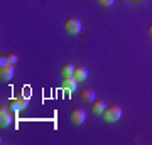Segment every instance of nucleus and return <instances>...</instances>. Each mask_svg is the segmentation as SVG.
<instances>
[{"instance_id": "obj_14", "label": "nucleus", "mask_w": 152, "mask_h": 145, "mask_svg": "<svg viewBox=\"0 0 152 145\" xmlns=\"http://www.w3.org/2000/svg\"><path fill=\"white\" fill-rule=\"evenodd\" d=\"M7 64H10V63H9V58H7V56H2V58H0V66H7Z\"/></svg>"}, {"instance_id": "obj_8", "label": "nucleus", "mask_w": 152, "mask_h": 145, "mask_svg": "<svg viewBox=\"0 0 152 145\" xmlns=\"http://www.w3.org/2000/svg\"><path fill=\"white\" fill-rule=\"evenodd\" d=\"M105 108H107V105H105V101H103V100H98V101L95 100V101H93V105H91L93 113H96V115H103Z\"/></svg>"}, {"instance_id": "obj_4", "label": "nucleus", "mask_w": 152, "mask_h": 145, "mask_svg": "<svg viewBox=\"0 0 152 145\" xmlns=\"http://www.w3.org/2000/svg\"><path fill=\"white\" fill-rule=\"evenodd\" d=\"M12 123V110L7 105H2L0 110V125L2 127H9Z\"/></svg>"}, {"instance_id": "obj_11", "label": "nucleus", "mask_w": 152, "mask_h": 145, "mask_svg": "<svg viewBox=\"0 0 152 145\" xmlns=\"http://www.w3.org/2000/svg\"><path fill=\"white\" fill-rule=\"evenodd\" d=\"M7 106L10 108L12 111H19V110H22V108H20V103H19V100H9Z\"/></svg>"}, {"instance_id": "obj_15", "label": "nucleus", "mask_w": 152, "mask_h": 145, "mask_svg": "<svg viewBox=\"0 0 152 145\" xmlns=\"http://www.w3.org/2000/svg\"><path fill=\"white\" fill-rule=\"evenodd\" d=\"M98 2H100L102 5H112V4H113L115 0H98Z\"/></svg>"}, {"instance_id": "obj_9", "label": "nucleus", "mask_w": 152, "mask_h": 145, "mask_svg": "<svg viewBox=\"0 0 152 145\" xmlns=\"http://www.w3.org/2000/svg\"><path fill=\"white\" fill-rule=\"evenodd\" d=\"M80 96H81L83 101H88V103H93V101H95V91H93L91 88H85Z\"/></svg>"}, {"instance_id": "obj_13", "label": "nucleus", "mask_w": 152, "mask_h": 145, "mask_svg": "<svg viewBox=\"0 0 152 145\" xmlns=\"http://www.w3.org/2000/svg\"><path fill=\"white\" fill-rule=\"evenodd\" d=\"M7 58H9V63H10V64H15L17 61H19V58H17V54H14V52L7 54Z\"/></svg>"}, {"instance_id": "obj_1", "label": "nucleus", "mask_w": 152, "mask_h": 145, "mask_svg": "<svg viewBox=\"0 0 152 145\" xmlns=\"http://www.w3.org/2000/svg\"><path fill=\"white\" fill-rule=\"evenodd\" d=\"M122 117V108L113 105V106H107L103 111V118L107 122H117V120Z\"/></svg>"}, {"instance_id": "obj_3", "label": "nucleus", "mask_w": 152, "mask_h": 145, "mask_svg": "<svg viewBox=\"0 0 152 145\" xmlns=\"http://www.w3.org/2000/svg\"><path fill=\"white\" fill-rule=\"evenodd\" d=\"M64 27L69 34H78L81 31V22L78 20L76 17H68L66 22H64Z\"/></svg>"}, {"instance_id": "obj_12", "label": "nucleus", "mask_w": 152, "mask_h": 145, "mask_svg": "<svg viewBox=\"0 0 152 145\" xmlns=\"http://www.w3.org/2000/svg\"><path fill=\"white\" fill-rule=\"evenodd\" d=\"M17 100H19V103H20L22 110H24V108H27V105H29V98L27 96H19Z\"/></svg>"}, {"instance_id": "obj_5", "label": "nucleus", "mask_w": 152, "mask_h": 145, "mask_svg": "<svg viewBox=\"0 0 152 145\" xmlns=\"http://www.w3.org/2000/svg\"><path fill=\"white\" fill-rule=\"evenodd\" d=\"M14 76V64H7V66H0V78L4 81L12 79Z\"/></svg>"}, {"instance_id": "obj_10", "label": "nucleus", "mask_w": 152, "mask_h": 145, "mask_svg": "<svg viewBox=\"0 0 152 145\" xmlns=\"http://www.w3.org/2000/svg\"><path fill=\"white\" fill-rule=\"evenodd\" d=\"M75 68L76 66H73L71 63H66V64H63V68H61V73H63V76H73L75 74Z\"/></svg>"}, {"instance_id": "obj_16", "label": "nucleus", "mask_w": 152, "mask_h": 145, "mask_svg": "<svg viewBox=\"0 0 152 145\" xmlns=\"http://www.w3.org/2000/svg\"><path fill=\"white\" fill-rule=\"evenodd\" d=\"M147 32H149V34H151V36H152V24H151V26H149V29H147Z\"/></svg>"}, {"instance_id": "obj_6", "label": "nucleus", "mask_w": 152, "mask_h": 145, "mask_svg": "<svg viewBox=\"0 0 152 145\" xmlns=\"http://www.w3.org/2000/svg\"><path fill=\"white\" fill-rule=\"evenodd\" d=\"M78 83H80V81L76 79L75 76H64L63 86H64V90H68V91H75L76 86H78Z\"/></svg>"}, {"instance_id": "obj_7", "label": "nucleus", "mask_w": 152, "mask_h": 145, "mask_svg": "<svg viewBox=\"0 0 152 145\" xmlns=\"http://www.w3.org/2000/svg\"><path fill=\"white\" fill-rule=\"evenodd\" d=\"M78 81H85L88 78V69L85 66H76L75 68V74H73Z\"/></svg>"}, {"instance_id": "obj_17", "label": "nucleus", "mask_w": 152, "mask_h": 145, "mask_svg": "<svg viewBox=\"0 0 152 145\" xmlns=\"http://www.w3.org/2000/svg\"><path fill=\"white\" fill-rule=\"evenodd\" d=\"M132 2H137V0H132Z\"/></svg>"}, {"instance_id": "obj_2", "label": "nucleus", "mask_w": 152, "mask_h": 145, "mask_svg": "<svg viewBox=\"0 0 152 145\" xmlns=\"http://www.w3.org/2000/svg\"><path fill=\"white\" fill-rule=\"evenodd\" d=\"M69 118L75 125H81V123H85V120H86V113H85V110H81V108H73L69 111Z\"/></svg>"}]
</instances>
